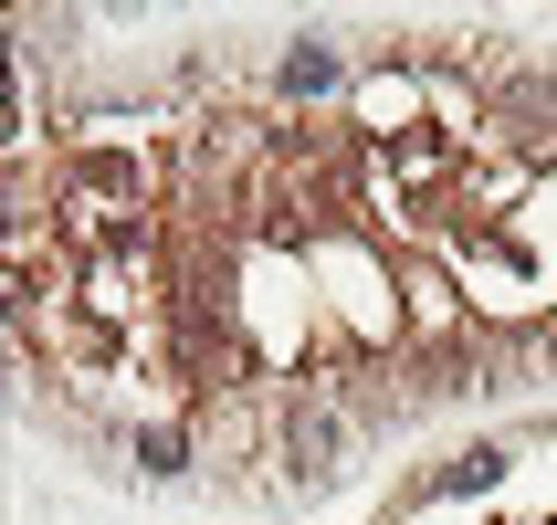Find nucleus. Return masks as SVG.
Here are the masks:
<instances>
[{"instance_id":"nucleus-1","label":"nucleus","mask_w":557,"mask_h":525,"mask_svg":"<svg viewBox=\"0 0 557 525\" xmlns=\"http://www.w3.org/2000/svg\"><path fill=\"white\" fill-rule=\"evenodd\" d=\"M347 473V400L337 389H306V400L284 410V484L295 495H326Z\"/></svg>"},{"instance_id":"nucleus-2","label":"nucleus","mask_w":557,"mask_h":525,"mask_svg":"<svg viewBox=\"0 0 557 525\" xmlns=\"http://www.w3.org/2000/svg\"><path fill=\"white\" fill-rule=\"evenodd\" d=\"M547 116H557V85H547V74H516V85L495 95V126H516V137H536Z\"/></svg>"},{"instance_id":"nucleus-3","label":"nucleus","mask_w":557,"mask_h":525,"mask_svg":"<svg viewBox=\"0 0 557 525\" xmlns=\"http://www.w3.org/2000/svg\"><path fill=\"white\" fill-rule=\"evenodd\" d=\"M337 85H347V63H337V53H326V42L306 32V42L284 53V95H337Z\"/></svg>"},{"instance_id":"nucleus-4","label":"nucleus","mask_w":557,"mask_h":525,"mask_svg":"<svg viewBox=\"0 0 557 525\" xmlns=\"http://www.w3.org/2000/svg\"><path fill=\"white\" fill-rule=\"evenodd\" d=\"M126 452H137V473H158V484H180V473H189V432H169V421L126 432Z\"/></svg>"},{"instance_id":"nucleus-5","label":"nucleus","mask_w":557,"mask_h":525,"mask_svg":"<svg viewBox=\"0 0 557 525\" xmlns=\"http://www.w3.org/2000/svg\"><path fill=\"white\" fill-rule=\"evenodd\" d=\"M495 484H505V452H495V441H473V452L442 463V495H495Z\"/></svg>"}]
</instances>
